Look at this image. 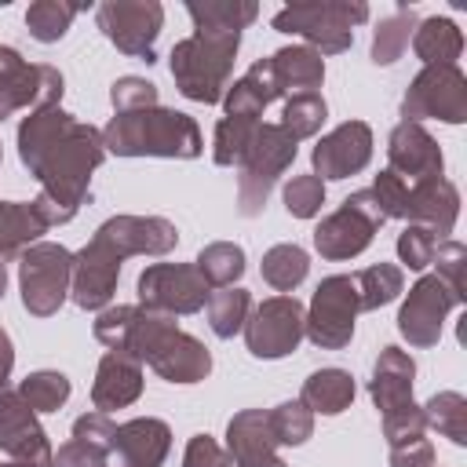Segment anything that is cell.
Listing matches in <instances>:
<instances>
[{
    "mask_svg": "<svg viewBox=\"0 0 467 467\" xmlns=\"http://www.w3.org/2000/svg\"><path fill=\"white\" fill-rule=\"evenodd\" d=\"M18 157L40 182V193H47L66 215H77L95 168L106 161V146L95 124L77 120L62 106H40L18 124Z\"/></svg>",
    "mask_w": 467,
    "mask_h": 467,
    "instance_id": "cell-1",
    "label": "cell"
},
{
    "mask_svg": "<svg viewBox=\"0 0 467 467\" xmlns=\"http://www.w3.org/2000/svg\"><path fill=\"white\" fill-rule=\"evenodd\" d=\"M102 146H106V153H117V157L193 161V157H201L204 139L190 113L150 106V109H135V113H113L109 124L102 128Z\"/></svg>",
    "mask_w": 467,
    "mask_h": 467,
    "instance_id": "cell-2",
    "label": "cell"
},
{
    "mask_svg": "<svg viewBox=\"0 0 467 467\" xmlns=\"http://www.w3.org/2000/svg\"><path fill=\"white\" fill-rule=\"evenodd\" d=\"M124 350L131 358L146 361L168 383H201L212 372L208 347L197 336L182 332L179 321L171 314H161V310H146V306L135 310Z\"/></svg>",
    "mask_w": 467,
    "mask_h": 467,
    "instance_id": "cell-3",
    "label": "cell"
},
{
    "mask_svg": "<svg viewBox=\"0 0 467 467\" xmlns=\"http://www.w3.org/2000/svg\"><path fill=\"white\" fill-rule=\"evenodd\" d=\"M237 47H241V33L193 29V36L179 40L168 55V69H171L175 88L190 102H204V106L223 102V95L230 88Z\"/></svg>",
    "mask_w": 467,
    "mask_h": 467,
    "instance_id": "cell-4",
    "label": "cell"
},
{
    "mask_svg": "<svg viewBox=\"0 0 467 467\" xmlns=\"http://www.w3.org/2000/svg\"><path fill=\"white\" fill-rule=\"evenodd\" d=\"M368 18L361 0H321V4H288L274 15L277 33L303 36L317 55H343L354 44V26Z\"/></svg>",
    "mask_w": 467,
    "mask_h": 467,
    "instance_id": "cell-5",
    "label": "cell"
},
{
    "mask_svg": "<svg viewBox=\"0 0 467 467\" xmlns=\"http://www.w3.org/2000/svg\"><path fill=\"white\" fill-rule=\"evenodd\" d=\"M299 153V142L281 128V124H266L259 120L255 124V135L241 157V175H237V212L241 215H259L274 182L285 175V168L296 161Z\"/></svg>",
    "mask_w": 467,
    "mask_h": 467,
    "instance_id": "cell-6",
    "label": "cell"
},
{
    "mask_svg": "<svg viewBox=\"0 0 467 467\" xmlns=\"http://www.w3.org/2000/svg\"><path fill=\"white\" fill-rule=\"evenodd\" d=\"M73 252L55 241H36L18 255V292L33 317H51L69 296Z\"/></svg>",
    "mask_w": 467,
    "mask_h": 467,
    "instance_id": "cell-7",
    "label": "cell"
},
{
    "mask_svg": "<svg viewBox=\"0 0 467 467\" xmlns=\"http://www.w3.org/2000/svg\"><path fill=\"white\" fill-rule=\"evenodd\" d=\"M358 310H361V303H358L354 277L332 274L310 296V306L303 314V336L321 350H343L354 339Z\"/></svg>",
    "mask_w": 467,
    "mask_h": 467,
    "instance_id": "cell-8",
    "label": "cell"
},
{
    "mask_svg": "<svg viewBox=\"0 0 467 467\" xmlns=\"http://www.w3.org/2000/svg\"><path fill=\"white\" fill-rule=\"evenodd\" d=\"M401 120L463 124L467 120V77H463V69L460 66H423L401 99Z\"/></svg>",
    "mask_w": 467,
    "mask_h": 467,
    "instance_id": "cell-9",
    "label": "cell"
},
{
    "mask_svg": "<svg viewBox=\"0 0 467 467\" xmlns=\"http://www.w3.org/2000/svg\"><path fill=\"white\" fill-rule=\"evenodd\" d=\"M95 26L120 55L153 62V47L164 29V7L157 0H102L95 7Z\"/></svg>",
    "mask_w": 467,
    "mask_h": 467,
    "instance_id": "cell-10",
    "label": "cell"
},
{
    "mask_svg": "<svg viewBox=\"0 0 467 467\" xmlns=\"http://www.w3.org/2000/svg\"><path fill=\"white\" fill-rule=\"evenodd\" d=\"M62 91L66 80L55 66H33L15 47H0V120H7L18 109L62 106Z\"/></svg>",
    "mask_w": 467,
    "mask_h": 467,
    "instance_id": "cell-11",
    "label": "cell"
},
{
    "mask_svg": "<svg viewBox=\"0 0 467 467\" xmlns=\"http://www.w3.org/2000/svg\"><path fill=\"white\" fill-rule=\"evenodd\" d=\"M139 306L146 310H161V314H197L212 288L201 277V270L193 263H150L139 274Z\"/></svg>",
    "mask_w": 467,
    "mask_h": 467,
    "instance_id": "cell-12",
    "label": "cell"
},
{
    "mask_svg": "<svg viewBox=\"0 0 467 467\" xmlns=\"http://www.w3.org/2000/svg\"><path fill=\"white\" fill-rule=\"evenodd\" d=\"M303 303L296 296H270L263 299L248 321H244V343H248V354L252 358H263V361H277L285 354H292L303 339Z\"/></svg>",
    "mask_w": 467,
    "mask_h": 467,
    "instance_id": "cell-13",
    "label": "cell"
},
{
    "mask_svg": "<svg viewBox=\"0 0 467 467\" xmlns=\"http://www.w3.org/2000/svg\"><path fill=\"white\" fill-rule=\"evenodd\" d=\"M452 306H463V303L449 292V285L438 274H423L409 288V296L398 310V332L409 339V347H420V350L434 347L441 339V328H445V317Z\"/></svg>",
    "mask_w": 467,
    "mask_h": 467,
    "instance_id": "cell-14",
    "label": "cell"
},
{
    "mask_svg": "<svg viewBox=\"0 0 467 467\" xmlns=\"http://www.w3.org/2000/svg\"><path fill=\"white\" fill-rule=\"evenodd\" d=\"M120 263H124V255L109 241L91 234V241L80 252H73V277H69L73 303L80 310H106L117 292Z\"/></svg>",
    "mask_w": 467,
    "mask_h": 467,
    "instance_id": "cell-15",
    "label": "cell"
},
{
    "mask_svg": "<svg viewBox=\"0 0 467 467\" xmlns=\"http://www.w3.org/2000/svg\"><path fill=\"white\" fill-rule=\"evenodd\" d=\"M0 449L33 467H55L51 441L36 420V412L22 401L18 390H0Z\"/></svg>",
    "mask_w": 467,
    "mask_h": 467,
    "instance_id": "cell-16",
    "label": "cell"
},
{
    "mask_svg": "<svg viewBox=\"0 0 467 467\" xmlns=\"http://www.w3.org/2000/svg\"><path fill=\"white\" fill-rule=\"evenodd\" d=\"M368 161H372V128L365 120H343L339 128H332L328 135H321V142L310 153L314 175L321 182L325 179L358 175Z\"/></svg>",
    "mask_w": 467,
    "mask_h": 467,
    "instance_id": "cell-17",
    "label": "cell"
},
{
    "mask_svg": "<svg viewBox=\"0 0 467 467\" xmlns=\"http://www.w3.org/2000/svg\"><path fill=\"white\" fill-rule=\"evenodd\" d=\"M387 161H390V171L398 179H405L409 186L420 182V179H434L445 171V157H441V146L434 142V135L416 124V120H401L394 124L390 139H387Z\"/></svg>",
    "mask_w": 467,
    "mask_h": 467,
    "instance_id": "cell-18",
    "label": "cell"
},
{
    "mask_svg": "<svg viewBox=\"0 0 467 467\" xmlns=\"http://www.w3.org/2000/svg\"><path fill=\"white\" fill-rule=\"evenodd\" d=\"M124 259L128 255H168L179 244V230L164 215H113L95 230Z\"/></svg>",
    "mask_w": 467,
    "mask_h": 467,
    "instance_id": "cell-19",
    "label": "cell"
},
{
    "mask_svg": "<svg viewBox=\"0 0 467 467\" xmlns=\"http://www.w3.org/2000/svg\"><path fill=\"white\" fill-rule=\"evenodd\" d=\"M139 394H142V361L131 358L128 350H106L91 383L95 412L128 409L131 401H139Z\"/></svg>",
    "mask_w": 467,
    "mask_h": 467,
    "instance_id": "cell-20",
    "label": "cell"
},
{
    "mask_svg": "<svg viewBox=\"0 0 467 467\" xmlns=\"http://www.w3.org/2000/svg\"><path fill=\"white\" fill-rule=\"evenodd\" d=\"M456 215H460V190L445 175L420 179V182L409 186L405 219L416 223V226H427L431 234H438V241H449V234L456 226Z\"/></svg>",
    "mask_w": 467,
    "mask_h": 467,
    "instance_id": "cell-21",
    "label": "cell"
},
{
    "mask_svg": "<svg viewBox=\"0 0 467 467\" xmlns=\"http://www.w3.org/2000/svg\"><path fill=\"white\" fill-rule=\"evenodd\" d=\"M113 452L124 460V467H161L171 452V427L157 416H139V420L117 423Z\"/></svg>",
    "mask_w": 467,
    "mask_h": 467,
    "instance_id": "cell-22",
    "label": "cell"
},
{
    "mask_svg": "<svg viewBox=\"0 0 467 467\" xmlns=\"http://www.w3.org/2000/svg\"><path fill=\"white\" fill-rule=\"evenodd\" d=\"M376 237V226L358 215L354 208L339 204L332 215H325L314 230V248L321 259H332V263H343V259H354L361 255Z\"/></svg>",
    "mask_w": 467,
    "mask_h": 467,
    "instance_id": "cell-23",
    "label": "cell"
},
{
    "mask_svg": "<svg viewBox=\"0 0 467 467\" xmlns=\"http://www.w3.org/2000/svg\"><path fill=\"white\" fill-rule=\"evenodd\" d=\"M226 456L234 460V467H255L277 456L270 416L263 409H244L226 423Z\"/></svg>",
    "mask_w": 467,
    "mask_h": 467,
    "instance_id": "cell-24",
    "label": "cell"
},
{
    "mask_svg": "<svg viewBox=\"0 0 467 467\" xmlns=\"http://www.w3.org/2000/svg\"><path fill=\"white\" fill-rule=\"evenodd\" d=\"M277 99H281V84H277V77H274V62H270V58H259V62H252V69H248L244 77H237V80L226 88L223 109H226V117L259 120L263 109H266L270 102H277Z\"/></svg>",
    "mask_w": 467,
    "mask_h": 467,
    "instance_id": "cell-25",
    "label": "cell"
},
{
    "mask_svg": "<svg viewBox=\"0 0 467 467\" xmlns=\"http://www.w3.org/2000/svg\"><path fill=\"white\" fill-rule=\"evenodd\" d=\"M412 379H416V361L401 347H383L368 379V394L379 412H390L398 405L412 401Z\"/></svg>",
    "mask_w": 467,
    "mask_h": 467,
    "instance_id": "cell-26",
    "label": "cell"
},
{
    "mask_svg": "<svg viewBox=\"0 0 467 467\" xmlns=\"http://www.w3.org/2000/svg\"><path fill=\"white\" fill-rule=\"evenodd\" d=\"M274 62V77L281 84V95H299V91H317L321 80H325V58L306 47V44H292V47H281L270 55Z\"/></svg>",
    "mask_w": 467,
    "mask_h": 467,
    "instance_id": "cell-27",
    "label": "cell"
},
{
    "mask_svg": "<svg viewBox=\"0 0 467 467\" xmlns=\"http://www.w3.org/2000/svg\"><path fill=\"white\" fill-rule=\"evenodd\" d=\"M358 387H354V376L347 368H317L303 379V394L299 401L310 409V412H321V416H339L343 409H350Z\"/></svg>",
    "mask_w": 467,
    "mask_h": 467,
    "instance_id": "cell-28",
    "label": "cell"
},
{
    "mask_svg": "<svg viewBox=\"0 0 467 467\" xmlns=\"http://www.w3.org/2000/svg\"><path fill=\"white\" fill-rule=\"evenodd\" d=\"M412 51L423 58V66H456L463 51V33L452 18H423L412 29Z\"/></svg>",
    "mask_w": 467,
    "mask_h": 467,
    "instance_id": "cell-29",
    "label": "cell"
},
{
    "mask_svg": "<svg viewBox=\"0 0 467 467\" xmlns=\"http://www.w3.org/2000/svg\"><path fill=\"white\" fill-rule=\"evenodd\" d=\"M40 234H47V226L36 215L33 201H0V259L22 255L40 241Z\"/></svg>",
    "mask_w": 467,
    "mask_h": 467,
    "instance_id": "cell-30",
    "label": "cell"
},
{
    "mask_svg": "<svg viewBox=\"0 0 467 467\" xmlns=\"http://www.w3.org/2000/svg\"><path fill=\"white\" fill-rule=\"evenodd\" d=\"M186 15L193 18V29L241 33L259 18V4L255 0H190Z\"/></svg>",
    "mask_w": 467,
    "mask_h": 467,
    "instance_id": "cell-31",
    "label": "cell"
},
{
    "mask_svg": "<svg viewBox=\"0 0 467 467\" xmlns=\"http://www.w3.org/2000/svg\"><path fill=\"white\" fill-rule=\"evenodd\" d=\"M412 29H416V11L412 7H398L394 15H387V18H379V26L372 29V62L376 66H394L401 55H405V47H409V40H412Z\"/></svg>",
    "mask_w": 467,
    "mask_h": 467,
    "instance_id": "cell-32",
    "label": "cell"
},
{
    "mask_svg": "<svg viewBox=\"0 0 467 467\" xmlns=\"http://www.w3.org/2000/svg\"><path fill=\"white\" fill-rule=\"evenodd\" d=\"M310 270V255L299 248V244H274L263 252V263H259V274L263 281L274 288V292H292L303 285Z\"/></svg>",
    "mask_w": 467,
    "mask_h": 467,
    "instance_id": "cell-33",
    "label": "cell"
},
{
    "mask_svg": "<svg viewBox=\"0 0 467 467\" xmlns=\"http://www.w3.org/2000/svg\"><path fill=\"white\" fill-rule=\"evenodd\" d=\"M201 277L208 281V288H230L241 281L244 274V248L234 244V241H212L197 252V263Z\"/></svg>",
    "mask_w": 467,
    "mask_h": 467,
    "instance_id": "cell-34",
    "label": "cell"
},
{
    "mask_svg": "<svg viewBox=\"0 0 467 467\" xmlns=\"http://www.w3.org/2000/svg\"><path fill=\"white\" fill-rule=\"evenodd\" d=\"M354 285H358L361 310H379L405 292V274L394 263H372L361 274H354Z\"/></svg>",
    "mask_w": 467,
    "mask_h": 467,
    "instance_id": "cell-35",
    "label": "cell"
},
{
    "mask_svg": "<svg viewBox=\"0 0 467 467\" xmlns=\"http://www.w3.org/2000/svg\"><path fill=\"white\" fill-rule=\"evenodd\" d=\"M204 306H208V325H212V332H215L219 339H234V336L244 328L248 314H252V296H248L244 288L230 285V288H215Z\"/></svg>",
    "mask_w": 467,
    "mask_h": 467,
    "instance_id": "cell-36",
    "label": "cell"
},
{
    "mask_svg": "<svg viewBox=\"0 0 467 467\" xmlns=\"http://www.w3.org/2000/svg\"><path fill=\"white\" fill-rule=\"evenodd\" d=\"M427 427H434L441 438H449L452 445H467V398L460 390H438L427 405H423Z\"/></svg>",
    "mask_w": 467,
    "mask_h": 467,
    "instance_id": "cell-37",
    "label": "cell"
},
{
    "mask_svg": "<svg viewBox=\"0 0 467 467\" xmlns=\"http://www.w3.org/2000/svg\"><path fill=\"white\" fill-rule=\"evenodd\" d=\"M77 11L80 7L77 4H66V0H36L26 11V29H29L33 40L55 44V40H62L69 33V22L77 18Z\"/></svg>",
    "mask_w": 467,
    "mask_h": 467,
    "instance_id": "cell-38",
    "label": "cell"
},
{
    "mask_svg": "<svg viewBox=\"0 0 467 467\" xmlns=\"http://www.w3.org/2000/svg\"><path fill=\"white\" fill-rule=\"evenodd\" d=\"M325 117H328L325 99L317 91H299V95H288V102L281 109V128L299 142V139L317 135L321 124H325Z\"/></svg>",
    "mask_w": 467,
    "mask_h": 467,
    "instance_id": "cell-39",
    "label": "cell"
},
{
    "mask_svg": "<svg viewBox=\"0 0 467 467\" xmlns=\"http://www.w3.org/2000/svg\"><path fill=\"white\" fill-rule=\"evenodd\" d=\"M69 379L55 368H40V372H29L18 387L22 401L33 409V412H58L66 401H69Z\"/></svg>",
    "mask_w": 467,
    "mask_h": 467,
    "instance_id": "cell-40",
    "label": "cell"
},
{
    "mask_svg": "<svg viewBox=\"0 0 467 467\" xmlns=\"http://www.w3.org/2000/svg\"><path fill=\"white\" fill-rule=\"evenodd\" d=\"M255 124L259 120H248V117H223L215 124V135H212V157L219 168H234L241 164L252 135H255Z\"/></svg>",
    "mask_w": 467,
    "mask_h": 467,
    "instance_id": "cell-41",
    "label": "cell"
},
{
    "mask_svg": "<svg viewBox=\"0 0 467 467\" xmlns=\"http://www.w3.org/2000/svg\"><path fill=\"white\" fill-rule=\"evenodd\" d=\"M266 416H270V431L277 445H303L314 434V412L303 401H281Z\"/></svg>",
    "mask_w": 467,
    "mask_h": 467,
    "instance_id": "cell-42",
    "label": "cell"
},
{
    "mask_svg": "<svg viewBox=\"0 0 467 467\" xmlns=\"http://www.w3.org/2000/svg\"><path fill=\"white\" fill-rule=\"evenodd\" d=\"M281 197H285L288 215H296V219H314V215L321 212V204H325V182H321L314 171H306V175L288 179Z\"/></svg>",
    "mask_w": 467,
    "mask_h": 467,
    "instance_id": "cell-43",
    "label": "cell"
},
{
    "mask_svg": "<svg viewBox=\"0 0 467 467\" xmlns=\"http://www.w3.org/2000/svg\"><path fill=\"white\" fill-rule=\"evenodd\" d=\"M431 263L438 266V277L449 285V292L467 303V248L460 241H438Z\"/></svg>",
    "mask_w": 467,
    "mask_h": 467,
    "instance_id": "cell-44",
    "label": "cell"
},
{
    "mask_svg": "<svg viewBox=\"0 0 467 467\" xmlns=\"http://www.w3.org/2000/svg\"><path fill=\"white\" fill-rule=\"evenodd\" d=\"M109 102H113V113L150 109V106H157V84L146 77H117L109 88Z\"/></svg>",
    "mask_w": 467,
    "mask_h": 467,
    "instance_id": "cell-45",
    "label": "cell"
},
{
    "mask_svg": "<svg viewBox=\"0 0 467 467\" xmlns=\"http://www.w3.org/2000/svg\"><path fill=\"white\" fill-rule=\"evenodd\" d=\"M423 431H427V416H423V405H416V401L383 412V438L390 445L416 441V438H423Z\"/></svg>",
    "mask_w": 467,
    "mask_h": 467,
    "instance_id": "cell-46",
    "label": "cell"
},
{
    "mask_svg": "<svg viewBox=\"0 0 467 467\" xmlns=\"http://www.w3.org/2000/svg\"><path fill=\"white\" fill-rule=\"evenodd\" d=\"M434 248H438V234H431L427 226L409 223V226L398 234V259H401L409 270H427L431 259H434Z\"/></svg>",
    "mask_w": 467,
    "mask_h": 467,
    "instance_id": "cell-47",
    "label": "cell"
},
{
    "mask_svg": "<svg viewBox=\"0 0 467 467\" xmlns=\"http://www.w3.org/2000/svg\"><path fill=\"white\" fill-rule=\"evenodd\" d=\"M135 310H139V306H124V303L99 310V317H95V339H99L102 347H109V350H124V339H128V332H131Z\"/></svg>",
    "mask_w": 467,
    "mask_h": 467,
    "instance_id": "cell-48",
    "label": "cell"
},
{
    "mask_svg": "<svg viewBox=\"0 0 467 467\" xmlns=\"http://www.w3.org/2000/svg\"><path fill=\"white\" fill-rule=\"evenodd\" d=\"M368 190L376 193V201H379V208H383L387 219H405V212H409V182L405 179H398L387 168V171L376 175V182Z\"/></svg>",
    "mask_w": 467,
    "mask_h": 467,
    "instance_id": "cell-49",
    "label": "cell"
},
{
    "mask_svg": "<svg viewBox=\"0 0 467 467\" xmlns=\"http://www.w3.org/2000/svg\"><path fill=\"white\" fill-rule=\"evenodd\" d=\"M113 431H117V423L109 420V412H84L73 420V438L91 441L102 452H113Z\"/></svg>",
    "mask_w": 467,
    "mask_h": 467,
    "instance_id": "cell-50",
    "label": "cell"
},
{
    "mask_svg": "<svg viewBox=\"0 0 467 467\" xmlns=\"http://www.w3.org/2000/svg\"><path fill=\"white\" fill-rule=\"evenodd\" d=\"M182 467H234V460L226 456V449H223L212 434H193V438L186 441Z\"/></svg>",
    "mask_w": 467,
    "mask_h": 467,
    "instance_id": "cell-51",
    "label": "cell"
},
{
    "mask_svg": "<svg viewBox=\"0 0 467 467\" xmlns=\"http://www.w3.org/2000/svg\"><path fill=\"white\" fill-rule=\"evenodd\" d=\"M55 467H109V452H102V449L91 445V441L69 438L66 445H58Z\"/></svg>",
    "mask_w": 467,
    "mask_h": 467,
    "instance_id": "cell-52",
    "label": "cell"
},
{
    "mask_svg": "<svg viewBox=\"0 0 467 467\" xmlns=\"http://www.w3.org/2000/svg\"><path fill=\"white\" fill-rule=\"evenodd\" d=\"M390 467H434V445L427 438L390 445Z\"/></svg>",
    "mask_w": 467,
    "mask_h": 467,
    "instance_id": "cell-53",
    "label": "cell"
},
{
    "mask_svg": "<svg viewBox=\"0 0 467 467\" xmlns=\"http://www.w3.org/2000/svg\"><path fill=\"white\" fill-rule=\"evenodd\" d=\"M343 204H347V208H354L358 215H365L376 230L387 223V215H383V208H379V201H376V193H372V190H358V193H350Z\"/></svg>",
    "mask_w": 467,
    "mask_h": 467,
    "instance_id": "cell-54",
    "label": "cell"
},
{
    "mask_svg": "<svg viewBox=\"0 0 467 467\" xmlns=\"http://www.w3.org/2000/svg\"><path fill=\"white\" fill-rule=\"evenodd\" d=\"M11 368H15V347H11V336L0 328V390L11 379Z\"/></svg>",
    "mask_w": 467,
    "mask_h": 467,
    "instance_id": "cell-55",
    "label": "cell"
},
{
    "mask_svg": "<svg viewBox=\"0 0 467 467\" xmlns=\"http://www.w3.org/2000/svg\"><path fill=\"white\" fill-rule=\"evenodd\" d=\"M4 292H7V266H4V259H0V299H4Z\"/></svg>",
    "mask_w": 467,
    "mask_h": 467,
    "instance_id": "cell-56",
    "label": "cell"
},
{
    "mask_svg": "<svg viewBox=\"0 0 467 467\" xmlns=\"http://www.w3.org/2000/svg\"><path fill=\"white\" fill-rule=\"evenodd\" d=\"M255 467H288V463H285V460H277V456H274V460H266V463H255Z\"/></svg>",
    "mask_w": 467,
    "mask_h": 467,
    "instance_id": "cell-57",
    "label": "cell"
},
{
    "mask_svg": "<svg viewBox=\"0 0 467 467\" xmlns=\"http://www.w3.org/2000/svg\"><path fill=\"white\" fill-rule=\"evenodd\" d=\"M0 467H33V463H22V460H11V463H0Z\"/></svg>",
    "mask_w": 467,
    "mask_h": 467,
    "instance_id": "cell-58",
    "label": "cell"
},
{
    "mask_svg": "<svg viewBox=\"0 0 467 467\" xmlns=\"http://www.w3.org/2000/svg\"><path fill=\"white\" fill-rule=\"evenodd\" d=\"M0 164H4V150H0Z\"/></svg>",
    "mask_w": 467,
    "mask_h": 467,
    "instance_id": "cell-59",
    "label": "cell"
}]
</instances>
